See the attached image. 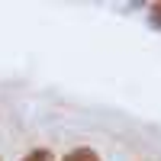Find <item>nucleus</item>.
Here are the masks:
<instances>
[{"label":"nucleus","instance_id":"1","mask_svg":"<svg viewBox=\"0 0 161 161\" xmlns=\"http://www.w3.org/2000/svg\"><path fill=\"white\" fill-rule=\"evenodd\" d=\"M61 161H100V155L93 148H87V145H77V148H71Z\"/></svg>","mask_w":161,"mask_h":161},{"label":"nucleus","instance_id":"2","mask_svg":"<svg viewBox=\"0 0 161 161\" xmlns=\"http://www.w3.org/2000/svg\"><path fill=\"white\" fill-rule=\"evenodd\" d=\"M19 161H55V158H52V152H48V148H32L29 155L19 158Z\"/></svg>","mask_w":161,"mask_h":161},{"label":"nucleus","instance_id":"3","mask_svg":"<svg viewBox=\"0 0 161 161\" xmlns=\"http://www.w3.org/2000/svg\"><path fill=\"white\" fill-rule=\"evenodd\" d=\"M148 26L161 29V3H155V7H152V13H148Z\"/></svg>","mask_w":161,"mask_h":161}]
</instances>
